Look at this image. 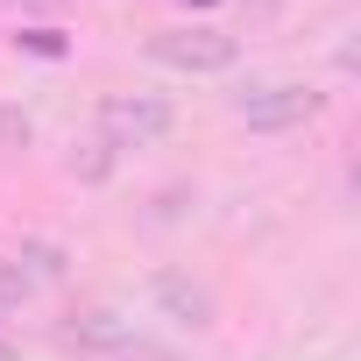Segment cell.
<instances>
[{"label": "cell", "instance_id": "cell-1", "mask_svg": "<svg viewBox=\"0 0 361 361\" xmlns=\"http://www.w3.org/2000/svg\"><path fill=\"white\" fill-rule=\"evenodd\" d=\"M319 114H326V92L305 78H269V85L234 92V121L255 135H290V128H312Z\"/></svg>", "mask_w": 361, "mask_h": 361}, {"label": "cell", "instance_id": "cell-2", "mask_svg": "<svg viewBox=\"0 0 361 361\" xmlns=\"http://www.w3.org/2000/svg\"><path fill=\"white\" fill-rule=\"evenodd\" d=\"M149 57L170 64V71L213 78V71H234V64H241V43H234L227 29H206V22H177V29H156V36H149Z\"/></svg>", "mask_w": 361, "mask_h": 361}, {"label": "cell", "instance_id": "cell-3", "mask_svg": "<svg viewBox=\"0 0 361 361\" xmlns=\"http://www.w3.org/2000/svg\"><path fill=\"white\" fill-rule=\"evenodd\" d=\"M170 99L163 92H106L99 99V142L121 156V149H149V142H163L170 135Z\"/></svg>", "mask_w": 361, "mask_h": 361}, {"label": "cell", "instance_id": "cell-4", "mask_svg": "<svg viewBox=\"0 0 361 361\" xmlns=\"http://www.w3.org/2000/svg\"><path fill=\"white\" fill-rule=\"evenodd\" d=\"M149 290H156V305H163L177 326H213V290H206V283H192L185 269H156V283H149Z\"/></svg>", "mask_w": 361, "mask_h": 361}, {"label": "cell", "instance_id": "cell-5", "mask_svg": "<svg viewBox=\"0 0 361 361\" xmlns=\"http://www.w3.org/2000/svg\"><path fill=\"white\" fill-rule=\"evenodd\" d=\"M71 177H85V185H106V177H114V149H106L99 135L71 142Z\"/></svg>", "mask_w": 361, "mask_h": 361}, {"label": "cell", "instance_id": "cell-6", "mask_svg": "<svg viewBox=\"0 0 361 361\" xmlns=\"http://www.w3.org/2000/svg\"><path fill=\"white\" fill-rule=\"evenodd\" d=\"M22 269H29V283H50V276H64V248L57 241H22V255H15Z\"/></svg>", "mask_w": 361, "mask_h": 361}, {"label": "cell", "instance_id": "cell-7", "mask_svg": "<svg viewBox=\"0 0 361 361\" xmlns=\"http://www.w3.org/2000/svg\"><path fill=\"white\" fill-rule=\"evenodd\" d=\"M29 142H36V121L15 99H0V149H29Z\"/></svg>", "mask_w": 361, "mask_h": 361}, {"label": "cell", "instance_id": "cell-8", "mask_svg": "<svg viewBox=\"0 0 361 361\" xmlns=\"http://www.w3.org/2000/svg\"><path fill=\"white\" fill-rule=\"evenodd\" d=\"M29 290H36V283H29V269H22L15 255H0V312H15Z\"/></svg>", "mask_w": 361, "mask_h": 361}, {"label": "cell", "instance_id": "cell-9", "mask_svg": "<svg viewBox=\"0 0 361 361\" xmlns=\"http://www.w3.org/2000/svg\"><path fill=\"white\" fill-rule=\"evenodd\" d=\"M15 43H22V50H36V57H64V36H57V29H22Z\"/></svg>", "mask_w": 361, "mask_h": 361}, {"label": "cell", "instance_id": "cell-10", "mask_svg": "<svg viewBox=\"0 0 361 361\" xmlns=\"http://www.w3.org/2000/svg\"><path fill=\"white\" fill-rule=\"evenodd\" d=\"M22 8H64V0H22Z\"/></svg>", "mask_w": 361, "mask_h": 361}, {"label": "cell", "instance_id": "cell-11", "mask_svg": "<svg viewBox=\"0 0 361 361\" xmlns=\"http://www.w3.org/2000/svg\"><path fill=\"white\" fill-rule=\"evenodd\" d=\"M0 361H22V354H15V347H8V340H0Z\"/></svg>", "mask_w": 361, "mask_h": 361}]
</instances>
